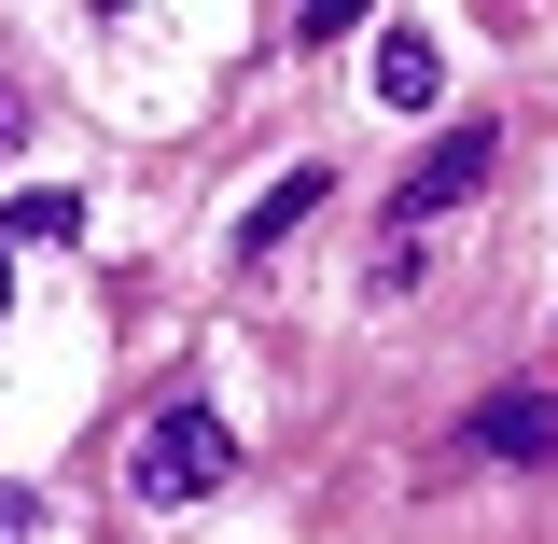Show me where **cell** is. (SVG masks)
Here are the masks:
<instances>
[{"label":"cell","instance_id":"6","mask_svg":"<svg viewBox=\"0 0 558 544\" xmlns=\"http://www.w3.org/2000/svg\"><path fill=\"white\" fill-rule=\"evenodd\" d=\"M307 209H322V182H279V196L252 209V223H238V252H266V238H293V223H307Z\"/></svg>","mask_w":558,"mask_h":544},{"label":"cell","instance_id":"5","mask_svg":"<svg viewBox=\"0 0 558 544\" xmlns=\"http://www.w3.org/2000/svg\"><path fill=\"white\" fill-rule=\"evenodd\" d=\"M433 84H447V57H433L418 28H391V43H377V98H391V112H433Z\"/></svg>","mask_w":558,"mask_h":544},{"label":"cell","instance_id":"8","mask_svg":"<svg viewBox=\"0 0 558 544\" xmlns=\"http://www.w3.org/2000/svg\"><path fill=\"white\" fill-rule=\"evenodd\" d=\"M0 307H14V266H0Z\"/></svg>","mask_w":558,"mask_h":544},{"label":"cell","instance_id":"2","mask_svg":"<svg viewBox=\"0 0 558 544\" xmlns=\"http://www.w3.org/2000/svg\"><path fill=\"white\" fill-rule=\"evenodd\" d=\"M488 168H502V140H488V126H461V140H433V154H418V168H405V209H391V238H405V252H418V223H433V209H461V196H488Z\"/></svg>","mask_w":558,"mask_h":544},{"label":"cell","instance_id":"4","mask_svg":"<svg viewBox=\"0 0 558 544\" xmlns=\"http://www.w3.org/2000/svg\"><path fill=\"white\" fill-rule=\"evenodd\" d=\"M70 238H84V196H57V182H28L0 209V252H70Z\"/></svg>","mask_w":558,"mask_h":544},{"label":"cell","instance_id":"7","mask_svg":"<svg viewBox=\"0 0 558 544\" xmlns=\"http://www.w3.org/2000/svg\"><path fill=\"white\" fill-rule=\"evenodd\" d=\"M0 544H28V488H0Z\"/></svg>","mask_w":558,"mask_h":544},{"label":"cell","instance_id":"3","mask_svg":"<svg viewBox=\"0 0 558 544\" xmlns=\"http://www.w3.org/2000/svg\"><path fill=\"white\" fill-rule=\"evenodd\" d=\"M461 447H475V461H558V406L545 391H502V406H475Z\"/></svg>","mask_w":558,"mask_h":544},{"label":"cell","instance_id":"1","mask_svg":"<svg viewBox=\"0 0 558 544\" xmlns=\"http://www.w3.org/2000/svg\"><path fill=\"white\" fill-rule=\"evenodd\" d=\"M238 475V433L209 406H168V419H140V447H126V488L154 503V517H182V503H209V488Z\"/></svg>","mask_w":558,"mask_h":544}]
</instances>
